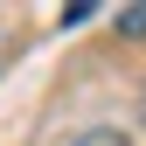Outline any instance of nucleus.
Listing matches in <instances>:
<instances>
[{
	"label": "nucleus",
	"mask_w": 146,
	"mask_h": 146,
	"mask_svg": "<svg viewBox=\"0 0 146 146\" xmlns=\"http://www.w3.org/2000/svg\"><path fill=\"white\" fill-rule=\"evenodd\" d=\"M77 146H125V132H84Z\"/></svg>",
	"instance_id": "f03ea898"
},
{
	"label": "nucleus",
	"mask_w": 146,
	"mask_h": 146,
	"mask_svg": "<svg viewBox=\"0 0 146 146\" xmlns=\"http://www.w3.org/2000/svg\"><path fill=\"white\" fill-rule=\"evenodd\" d=\"M118 28H125V35H146V7H132V14H118Z\"/></svg>",
	"instance_id": "f257e3e1"
}]
</instances>
